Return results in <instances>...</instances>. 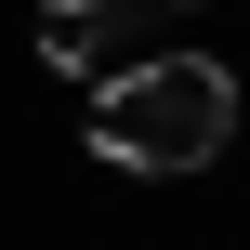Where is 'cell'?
<instances>
[{"instance_id":"6da1fadb","label":"cell","mask_w":250,"mask_h":250,"mask_svg":"<svg viewBox=\"0 0 250 250\" xmlns=\"http://www.w3.org/2000/svg\"><path fill=\"white\" fill-rule=\"evenodd\" d=\"M237 145V79L211 53H145L92 92V158L105 171H211Z\"/></svg>"},{"instance_id":"7a4b0ae2","label":"cell","mask_w":250,"mask_h":250,"mask_svg":"<svg viewBox=\"0 0 250 250\" xmlns=\"http://www.w3.org/2000/svg\"><path fill=\"white\" fill-rule=\"evenodd\" d=\"M40 53L79 79V66H105V0H40Z\"/></svg>"}]
</instances>
